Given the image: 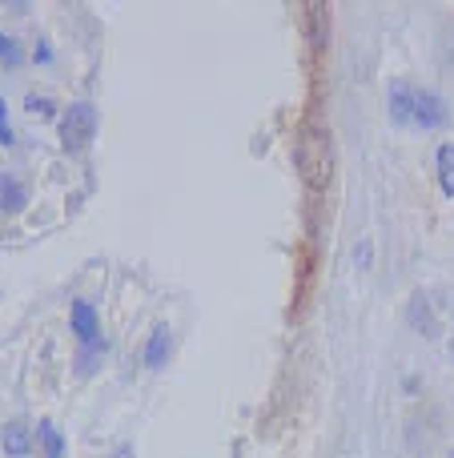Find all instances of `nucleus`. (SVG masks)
Wrapping results in <instances>:
<instances>
[{"label": "nucleus", "instance_id": "obj_16", "mask_svg": "<svg viewBox=\"0 0 454 458\" xmlns=\"http://www.w3.org/2000/svg\"><path fill=\"white\" fill-rule=\"evenodd\" d=\"M450 358H454V334H450Z\"/></svg>", "mask_w": 454, "mask_h": 458}, {"label": "nucleus", "instance_id": "obj_2", "mask_svg": "<svg viewBox=\"0 0 454 458\" xmlns=\"http://www.w3.org/2000/svg\"><path fill=\"white\" fill-rule=\"evenodd\" d=\"M97 137V109L88 101H72L61 117V145L69 153H85Z\"/></svg>", "mask_w": 454, "mask_h": 458}, {"label": "nucleus", "instance_id": "obj_7", "mask_svg": "<svg viewBox=\"0 0 454 458\" xmlns=\"http://www.w3.org/2000/svg\"><path fill=\"white\" fill-rule=\"evenodd\" d=\"M386 105H391V121H394V125H410V109H415V85H407V81H394Z\"/></svg>", "mask_w": 454, "mask_h": 458}, {"label": "nucleus", "instance_id": "obj_3", "mask_svg": "<svg viewBox=\"0 0 454 458\" xmlns=\"http://www.w3.org/2000/svg\"><path fill=\"white\" fill-rule=\"evenodd\" d=\"M450 121V109L439 93L431 89H415V109H410V125L418 129H442Z\"/></svg>", "mask_w": 454, "mask_h": 458}, {"label": "nucleus", "instance_id": "obj_17", "mask_svg": "<svg viewBox=\"0 0 454 458\" xmlns=\"http://www.w3.org/2000/svg\"><path fill=\"white\" fill-rule=\"evenodd\" d=\"M450 458H454V454H450Z\"/></svg>", "mask_w": 454, "mask_h": 458}, {"label": "nucleus", "instance_id": "obj_10", "mask_svg": "<svg viewBox=\"0 0 454 458\" xmlns=\"http://www.w3.org/2000/svg\"><path fill=\"white\" fill-rule=\"evenodd\" d=\"M439 185H442V198H454V145L439 149Z\"/></svg>", "mask_w": 454, "mask_h": 458}, {"label": "nucleus", "instance_id": "obj_15", "mask_svg": "<svg viewBox=\"0 0 454 458\" xmlns=\"http://www.w3.org/2000/svg\"><path fill=\"white\" fill-rule=\"evenodd\" d=\"M29 109L32 113H53V101H48V97H29Z\"/></svg>", "mask_w": 454, "mask_h": 458}, {"label": "nucleus", "instance_id": "obj_1", "mask_svg": "<svg viewBox=\"0 0 454 458\" xmlns=\"http://www.w3.org/2000/svg\"><path fill=\"white\" fill-rule=\"evenodd\" d=\"M294 169L310 190H326L334 182V141L330 129L318 121H306L294 137Z\"/></svg>", "mask_w": 454, "mask_h": 458}, {"label": "nucleus", "instance_id": "obj_5", "mask_svg": "<svg viewBox=\"0 0 454 458\" xmlns=\"http://www.w3.org/2000/svg\"><path fill=\"white\" fill-rule=\"evenodd\" d=\"M407 318H410V326H415L423 338H439V334H442L439 314H434V306H431V298H426V293H415V298H410Z\"/></svg>", "mask_w": 454, "mask_h": 458}, {"label": "nucleus", "instance_id": "obj_4", "mask_svg": "<svg viewBox=\"0 0 454 458\" xmlns=\"http://www.w3.org/2000/svg\"><path fill=\"white\" fill-rule=\"evenodd\" d=\"M69 322H72V334L80 338V346L105 342V338H101V322H97V310L88 306L85 298H72V306H69Z\"/></svg>", "mask_w": 454, "mask_h": 458}, {"label": "nucleus", "instance_id": "obj_8", "mask_svg": "<svg viewBox=\"0 0 454 458\" xmlns=\"http://www.w3.org/2000/svg\"><path fill=\"white\" fill-rule=\"evenodd\" d=\"M0 443H4V451L13 458H24V454H29V446H32L29 427H24V422H8L4 435H0Z\"/></svg>", "mask_w": 454, "mask_h": 458}, {"label": "nucleus", "instance_id": "obj_14", "mask_svg": "<svg viewBox=\"0 0 454 458\" xmlns=\"http://www.w3.org/2000/svg\"><path fill=\"white\" fill-rule=\"evenodd\" d=\"M0 56H4L8 64H16V61H21V53H16V45L4 37V32H0Z\"/></svg>", "mask_w": 454, "mask_h": 458}, {"label": "nucleus", "instance_id": "obj_12", "mask_svg": "<svg viewBox=\"0 0 454 458\" xmlns=\"http://www.w3.org/2000/svg\"><path fill=\"white\" fill-rule=\"evenodd\" d=\"M105 354V342H93V346H80V354H77V370L80 374H93L97 370V358Z\"/></svg>", "mask_w": 454, "mask_h": 458}, {"label": "nucleus", "instance_id": "obj_6", "mask_svg": "<svg viewBox=\"0 0 454 458\" xmlns=\"http://www.w3.org/2000/svg\"><path fill=\"white\" fill-rule=\"evenodd\" d=\"M29 206V185L16 174H0V214H21Z\"/></svg>", "mask_w": 454, "mask_h": 458}, {"label": "nucleus", "instance_id": "obj_9", "mask_svg": "<svg viewBox=\"0 0 454 458\" xmlns=\"http://www.w3.org/2000/svg\"><path fill=\"white\" fill-rule=\"evenodd\" d=\"M165 358H169V326H157V330L149 334V346H145V366L157 370Z\"/></svg>", "mask_w": 454, "mask_h": 458}, {"label": "nucleus", "instance_id": "obj_13", "mask_svg": "<svg viewBox=\"0 0 454 458\" xmlns=\"http://www.w3.org/2000/svg\"><path fill=\"white\" fill-rule=\"evenodd\" d=\"M0 145H13V129H8V105L0 101Z\"/></svg>", "mask_w": 454, "mask_h": 458}, {"label": "nucleus", "instance_id": "obj_11", "mask_svg": "<svg viewBox=\"0 0 454 458\" xmlns=\"http://www.w3.org/2000/svg\"><path fill=\"white\" fill-rule=\"evenodd\" d=\"M40 443H45V454H48V458H61V454H64L61 430H56L53 422H40Z\"/></svg>", "mask_w": 454, "mask_h": 458}]
</instances>
